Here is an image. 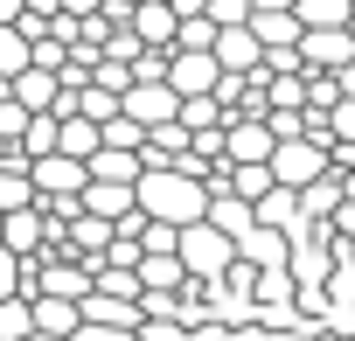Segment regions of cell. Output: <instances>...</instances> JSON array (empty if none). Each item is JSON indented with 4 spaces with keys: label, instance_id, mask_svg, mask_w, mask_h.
<instances>
[{
    "label": "cell",
    "instance_id": "obj_14",
    "mask_svg": "<svg viewBox=\"0 0 355 341\" xmlns=\"http://www.w3.org/2000/svg\"><path fill=\"white\" fill-rule=\"evenodd\" d=\"M300 209H306V223H334V216L348 209V182H341V175H327V182H313V189L300 195Z\"/></svg>",
    "mask_w": 355,
    "mask_h": 341
},
{
    "label": "cell",
    "instance_id": "obj_21",
    "mask_svg": "<svg viewBox=\"0 0 355 341\" xmlns=\"http://www.w3.org/2000/svg\"><path fill=\"white\" fill-rule=\"evenodd\" d=\"M209 223H216V230H230V237H244V230H258V209H251V202H237V195H216Z\"/></svg>",
    "mask_w": 355,
    "mask_h": 341
},
{
    "label": "cell",
    "instance_id": "obj_35",
    "mask_svg": "<svg viewBox=\"0 0 355 341\" xmlns=\"http://www.w3.org/2000/svg\"><path fill=\"white\" fill-rule=\"evenodd\" d=\"M28 341H63V334H28Z\"/></svg>",
    "mask_w": 355,
    "mask_h": 341
},
{
    "label": "cell",
    "instance_id": "obj_34",
    "mask_svg": "<svg viewBox=\"0 0 355 341\" xmlns=\"http://www.w3.org/2000/svg\"><path fill=\"white\" fill-rule=\"evenodd\" d=\"M341 182H348V202H355V175H341Z\"/></svg>",
    "mask_w": 355,
    "mask_h": 341
},
{
    "label": "cell",
    "instance_id": "obj_30",
    "mask_svg": "<svg viewBox=\"0 0 355 341\" xmlns=\"http://www.w3.org/2000/svg\"><path fill=\"white\" fill-rule=\"evenodd\" d=\"M70 15H98V8H112V0H63Z\"/></svg>",
    "mask_w": 355,
    "mask_h": 341
},
{
    "label": "cell",
    "instance_id": "obj_6",
    "mask_svg": "<svg viewBox=\"0 0 355 341\" xmlns=\"http://www.w3.org/2000/svg\"><path fill=\"white\" fill-rule=\"evenodd\" d=\"M300 63H306V70H327V77H341V70L355 63V35H348V28H306V42H300Z\"/></svg>",
    "mask_w": 355,
    "mask_h": 341
},
{
    "label": "cell",
    "instance_id": "obj_18",
    "mask_svg": "<svg viewBox=\"0 0 355 341\" xmlns=\"http://www.w3.org/2000/svg\"><path fill=\"white\" fill-rule=\"evenodd\" d=\"M28 70H35V42L15 21V28H0V77H28Z\"/></svg>",
    "mask_w": 355,
    "mask_h": 341
},
{
    "label": "cell",
    "instance_id": "obj_15",
    "mask_svg": "<svg viewBox=\"0 0 355 341\" xmlns=\"http://www.w3.org/2000/svg\"><path fill=\"white\" fill-rule=\"evenodd\" d=\"M28 306H35V334L77 341V327H84V306H77V299H28Z\"/></svg>",
    "mask_w": 355,
    "mask_h": 341
},
{
    "label": "cell",
    "instance_id": "obj_23",
    "mask_svg": "<svg viewBox=\"0 0 355 341\" xmlns=\"http://www.w3.org/2000/svg\"><path fill=\"white\" fill-rule=\"evenodd\" d=\"M334 105H341V77L306 70V112H334Z\"/></svg>",
    "mask_w": 355,
    "mask_h": 341
},
{
    "label": "cell",
    "instance_id": "obj_11",
    "mask_svg": "<svg viewBox=\"0 0 355 341\" xmlns=\"http://www.w3.org/2000/svg\"><path fill=\"white\" fill-rule=\"evenodd\" d=\"M35 189H42V195H84V189H91V160H70V153L35 160Z\"/></svg>",
    "mask_w": 355,
    "mask_h": 341
},
{
    "label": "cell",
    "instance_id": "obj_27",
    "mask_svg": "<svg viewBox=\"0 0 355 341\" xmlns=\"http://www.w3.org/2000/svg\"><path fill=\"white\" fill-rule=\"evenodd\" d=\"M63 63H70L63 42H35V70H56V77H63Z\"/></svg>",
    "mask_w": 355,
    "mask_h": 341
},
{
    "label": "cell",
    "instance_id": "obj_37",
    "mask_svg": "<svg viewBox=\"0 0 355 341\" xmlns=\"http://www.w3.org/2000/svg\"><path fill=\"white\" fill-rule=\"evenodd\" d=\"M348 35H355V21H348Z\"/></svg>",
    "mask_w": 355,
    "mask_h": 341
},
{
    "label": "cell",
    "instance_id": "obj_16",
    "mask_svg": "<svg viewBox=\"0 0 355 341\" xmlns=\"http://www.w3.org/2000/svg\"><path fill=\"white\" fill-rule=\"evenodd\" d=\"M139 286H146V292H189L196 279H189L182 258H146V265H139Z\"/></svg>",
    "mask_w": 355,
    "mask_h": 341
},
{
    "label": "cell",
    "instance_id": "obj_36",
    "mask_svg": "<svg viewBox=\"0 0 355 341\" xmlns=\"http://www.w3.org/2000/svg\"><path fill=\"white\" fill-rule=\"evenodd\" d=\"M125 8H146V0H125Z\"/></svg>",
    "mask_w": 355,
    "mask_h": 341
},
{
    "label": "cell",
    "instance_id": "obj_2",
    "mask_svg": "<svg viewBox=\"0 0 355 341\" xmlns=\"http://www.w3.org/2000/svg\"><path fill=\"white\" fill-rule=\"evenodd\" d=\"M182 265H189V279L223 286V279L237 272V237L216 230V223H196V230H182Z\"/></svg>",
    "mask_w": 355,
    "mask_h": 341
},
{
    "label": "cell",
    "instance_id": "obj_29",
    "mask_svg": "<svg viewBox=\"0 0 355 341\" xmlns=\"http://www.w3.org/2000/svg\"><path fill=\"white\" fill-rule=\"evenodd\" d=\"M21 15H28V0H0V28H15Z\"/></svg>",
    "mask_w": 355,
    "mask_h": 341
},
{
    "label": "cell",
    "instance_id": "obj_33",
    "mask_svg": "<svg viewBox=\"0 0 355 341\" xmlns=\"http://www.w3.org/2000/svg\"><path fill=\"white\" fill-rule=\"evenodd\" d=\"M0 244H8V209H0Z\"/></svg>",
    "mask_w": 355,
    "mask_h": 341
},
{
    "label": "cell",
    "instance_id": "obj_25",
    "mask_svg": "<svg viewBox=\"0 0 355 341\" xmlns=\"http://www.w3.org/2000/svg\"><path fill=\"white\" fill-rule=\"evenodd\" d=\"M216 35H223V28H216L209 15H189V21H182V49H216Z\"/></svg>",
    "mask_w": 355,
    "mask_h": 341
},
{
    "label": "cell",
    "instance_id": "obj_19",
    "mask_svg": "<svg viewBox=\"0 0 355 341\" xmlns=\"http://www.w3.org/2000/svg\"><path fill=\"white\" fill-rule=\"evenodd\" d=\"M306 28H348L355 21V0H293Z\"/></svg>",
    "mask_w": 355,
    "mask_h": 341
},
{
    "label": "cell",
    "instance_id": "obj_4",
    "mask_svg": "<svg viewBox=\"0 0 355 341\" xmlns=\"http://www.w3.org/2000/svg\"><path fill=\"white\" fill-rule=\"evenodd\" d=\"M223 63H216V49H174V63H167V84L182 91V105L189 98H216L223 91Z\"/></svg>",
    "mask_w": 355,
    "mask_h": 341
},
{
    "label": "cell",
    "instance_id": "obj_20",
    "mask_svg": "<svg viewBox=\"0 0 355 341\" xmlns=\"http://www.w3.org/2000/svg\"><path fill=\"white\" fill-rule=\"evenodd\" d=\"M265 112H306V70L300 77H272L265 84Z\"/></svg>",
    "mask_w": 355,
    "mask_h": 341
},
{
    "label": "cell",
    "instance_id": "obj_1",
    "mask_svg": "<svg viewBox=\"0 0 355 341\" xmlns=\"http://www.w3.org/2000/svg\"><path fill=\"white\" fill-rule=\"evenodd\" d=\"M139 209H146L153 223H174V230H196V223H209L216 195H209V182L182 175V167H146V182H139Z\"/></svg>",
    "mask_w": 355,
    "mask_h": 341
},
{
    "label": "cell",
    "instance_id": "obj_5",
    "mask_svg": "<svg viewBox=\"0 0 355 341\" xmlns=\"http://www.w3.org/2000/svg\"><path fill=\"white\" fill-rule=\"evenodd\" d=\"M272 153H279L272 119L265 112H237L230 119V167H272Z\"/></svg>",
    "mask_w": 355,
    "mask_h": 341
},
{
    "label": "cell",
    "instance_id": "obj_9",
    "mask_svg": "<svg viewBox=\"0 0 355 341\" xmlns=\"http://www.w3.org/2000/svg\"><path fill=\"white\" fill-rule=\"evenodd\" d=\"M265 56H272V49L258 42V28H223V35H216V63H223L230 77H258Z\"/></svg>",
    "mask_w": 355,
    "mask_h": 341
},
{
    "label": "cell",
    "instance_id": "obj_17",
    "mask_svg": "<svg viewBox=\"0 0 355 341\" xmlns=\"http://www.w3.org/2000/svg\"><path fill=\"white\" fill-rule=\"evenodd\" d=\"M63 153L70 160H98L105 153V125L98 119H63Z\"/></svg>",
    "mask_w": 355,
    "mask_h": 341
},
{
    "label": "cell",
    "instance_id": "obj_28",
    "mask_svg": "<svg viewBox=\"0 0 355 341\" xmlns=\"http://www.w3.org/2000/svg\"><path fill=\"white\" fill-rule=\"evenodd\" d=\"M77 341H139V327H91V320H84Z\"/></svg>",
    "mask_w": 355,
    "mask_h": 341
},
{
    "label": "cell",
    "instance_id": "obj_13",
    "mask_svg": "<svg viewBox=\"0 0 355 341\" xmlns=\"http://www.w3.org/2000/svg\"><path fill=\"white\" fill-rule=\"evenodd\" d=\"M84 320H91V327H146V306H139V299L91 292V299H84Z\"/></svg>",
    "mask_w": 355,
    "mask_h": 341
},
{
    "label": "cell",
    "instance_id": "obj_7",
    "mask_svg": "<svg viewBox=\"0 0 355 341\" xmlns=\"http://www.w3.org/2000/svg\"><path fill=\"white\" fill-rule=\"evenodd\" d=\"M125 119H139L146 132L174 125V119H182V91H174V84H132L125 91Z\"/></svg>",
    "mask_w": 355,
    "mask_h": 341
},
{
    "label": "cell",
    "instance_id": "obj_8",
    "mask_svg": "<svg viewBox=\"0 0 355 341\" xmlns=\"http://www.w3.org/2000/svg\"><path fill=\"white\" fill-rule=\"evenodd\" d=\"M132 35L146 42V49H182V8H174V0H146V8L132 15Z\"/></svg>",
    "mask_w": 355,
    "mask_h": 341
},
{
    "label": "cell",
    "instance_id": "obj_3",
    "mask_svg": "<svg viewBox=\"0 0 355 341\" xmlns=\"http://www.w3.org/2000/svg\"><path fill=\"white\" fill-rule=\"evenodd\" d=\"M272 175H279V189L306 195L313 182H327V175H334V153H327L320 139H286V146L272 153Z\"/></svg>",
    "mask_w": 355,
    "mask_h": 341
},
{
    "label": "cell",
    "instance_id": "obj_31",
    "mask_svg": "<svg viewBox=\"0 0 355 341\" xmlns=\"http://www.w3.org/2000/svg\"><path fill=\"white\" fill-rule=\"evenodd\" d=\"M28 15H42V21H49V15H63V0H28Z\"/></svg>",
    "mask_w": 355,
    "mask_h": 341
},
{
    "label": "cell",
    "instance_id": "obj_26",
    "mask_svg": "<svg viewBox=\"0 0 355 341\" xmlns=\"http://www.w3.org/2000/svg\"><path fill=\"white\" fill-rule=\"evenodd\" d=\"M320 119H327V132H334L341 146H355V98H341V105H334V112H320Z\"/></svg>",
    "mask_w": 355,
    "mask_h": 341
},
{
    "label": "cell",
    "instance_id": "obj_32",
    "mask_svg": "<svg viewBox=\"0 0 355 341\" xmlns=\"http://www.w3.org/2000/svg\"><path fill=\"white\" fill-rule=\"evenodd\" d=\"M8 98H15V77H0V105H8Z\"/></svg>",
    "mask_w": 355,
    "mask_h": 341
},
{
    "label": "cell",
    "instance_id": "obj_22",
    "mask_svg": "<svg viewBox=\"0 0 355 341\" xmlns=\"http://www.w3.org/2000/svg\"><path fill=\"white\" fill-rule=\"evenodd\" d=\"M28 334H35V306L8 299V306H0V341H28Z\"/></svg>",
    "mask_w": 355,
    "mask_h": 341
},
{
    "label": "cell",
    "instance_id": "obj_24",
    "mask_svg": "<svg viewBox=\"0 0 355 341\" xmlns=\"http://www.w3.org/2000/svg\"><path fill=\"white\" fill-rule=\"evenodd\" d=\"M21 286H28V258H15L8 244H0V306L21 299Z\"/></svg>",
    "mask_w": 355,
    "mask_h": 341
},
{
    "label": "cell",
    "instance_id": "obj_12",
    "mask_svg": "<svg viewBox=\"0 0 355 341\" xmlns=\"http://www.w3.org/2000/svg\"><path fill=\"white\" fill-rule=\"evenodd\" d=\"M84 209H91V216H105V223H125V216L139 209V189H119V182H91V189H84Z\"/></svg>",
    "mask_w": 355,
    "mask_h": 341
},
{
    "label": "cell",
    "instance_id": "obj_10",
    "mask_svg": "<svg viewBox=\"0 0 355 341\" xmlns=\"http://www.w3.org/2000/svg\"><path fill=\"white\" fill-rule=\"evenodd\" d=\"M237 258H244V265H258V272H293V237L258 223V230H244V237H237Z\"/></svg>",
    "mask_w": 355,
    "mask_h": 341
}]
</instances>
